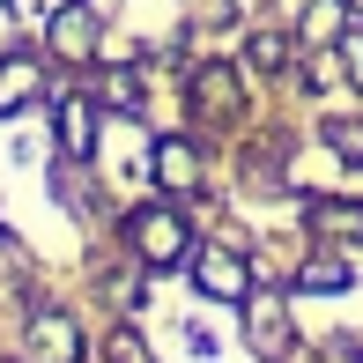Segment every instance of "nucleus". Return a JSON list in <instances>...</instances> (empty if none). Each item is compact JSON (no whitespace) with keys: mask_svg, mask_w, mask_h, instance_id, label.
Returning <instances> with one entry per match:
<instances>
[{"mask_svg":"<svg viewBox=\"0 0 363 363\" xmlns=\"http://www.w3.org/2000/svg\"><path fill=\"white\" fill-rule=\"evenodd\" d=\"M341 282H349V274H341L334 259H319V267H304V289H341Z\"/></svg>","mask_w":363,"mask_h":363,"instance_id":"nucleus-8","label":"nucleus"},{"mask_svg":"<svg viewBox=\"0 0 363 363\" xmlns=\"http://www.w3.org/2000/svg\"><path fill=\"white\" fill-rule=\"evenodd\" d=\"M52 38H60V52H89V15H82V8H67V15L52 23Z\"/></svg>","mask_w":363,"mask_h":363,"instance_id":"nucleus-7","label":"nucleus"},{"mask_svg":"<svg viewBox=\"0 0 363 363\" xmlns=\"http://www.w3.org/2000/svg\"><path fill=\"white\" fill-rule=\"evenodd\" d=\"M201 289H208V296H245V267H238L230 252H208V259H201Z\"/></svg>","mask_w":363,"mask_h":363,"instance_id":"nucleus-4","label":"nucleus"},{"mask_svg":"<svg viewBox=\"0 0 363 363\" xmlns=\"http://www.w3.org/2000/svg\"><path fill=\"white\" fill-rule=\"evenodd\" d=\"M326 141L349 148V163H363V126H326Z\"/></svg>","mask_w":363,"mask_h":363,"instance_id":"nucleus-9","label":"nucleus"},{"mask_svg":"<svg viewBox=\"0 0 363 363\" xmlns=\"http://www.w3.org/2000/svg\"><path fill=\"white\" fill-rule=\"evenodd\" d=\"M60 148L89 156V96H60Z\"/></svg>","mask_w":363,"mask_h":363,"instance_id":"nucleus-2","label":"nucleus"},{"mask_svg":"<svg viewBox=\"0 0 363 363\" xmlns=\"http://www.w3.org/2000/svg\"><path fill=\"white\" fill-rule=\"evenodd\" d=\"M156 178H163V186H193V148L186 141H163L156 148Z\"/></svg>","mask_w":363,"mask_h":363,"instance_id":"nucleus-6","label":"nucleus"},{"mask_svg":"<svg viewBox=\"0 0 363 363\" xmlns=\"http://www.w3.org/2000/svg\"><path fill=\"white\" fill-rule=\"evenodd\" d=\"M38 356H45V363H74V356H82L74 326L60 319V311H52V319H38Z\"/></svg>","mask_w":363,"mask_h":363,"instance_id":"nucleus-3","label":"nucleus"},{"mask_svg":"<svg viewBox=\"0 0 363 363\" xmlns=\"http://www.w3.org/2000/svg\"><path fill=\"white\" fill-rule=\"evenodd\" d=\"M30 89H38V60H8V67H0V111L30 104Z\"/></svg>","mask_w":363,"mask_h":363,"instance_id":"nucleus-5","label":"nucleus"},{"mask_svg":"<svg viewBox=\"0 0 363 363\" xmlns=\"http://www.w3.org/2000/svg\"><path fill=\"white\" fill-rule=\"evenodd\" d=\"M134 245H141L148 267H171V259L186 252V223L163 216V208H141V216H134Z\"/></svg>","mask_w":363,"mask_h":363,"instance_id":"nucleus-1","label":"nucleus"},{"mask_svg":"<svg viewBox=\"0 0 363 363\" xmlns=\"http://www.w3.org/2000/svg\"><path fill=\"white\" fill-rule=\"evenodd\" d=\"M356 8H363V0H356Z\"/></svg>","mask_w":363,"mask_h":363,"instance_id":"nucleus-10","label":"nucleus"}]
</instances>
